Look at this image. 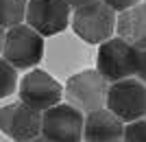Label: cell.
<instances>
[{"label": "cell", "mask_w": 146, "mask_h": 142, "mask_svg": "<svg viewBox=\"0 0 146 142\" xmlns=\"http://www.w3.org/2000/svg\"><path fill=\"white\" fill-rule=\"evenodd\" d=\"M44 57V37L33 31L29 24H18L5 29V44H2V59L11 63L15 70L35 68Z\"/></svg>", "instance_id": "obj_1"}, {"label": "cell", "mask_w": 146, "mask_h": 142, "mask_svg": "<svg viewBox=\"0 0 146 142\" xmlns=\"http://www.w3.org/2000/svg\"><path fill=\"white\" fill-rule=\"evenodd\" d=\"M70 24L85 44H103L116 31V11L103 0H96L74 9Z\"/></svg>", "instance_id": "obj_2"}, {"label": "cell", "mask_w": 146, "mask_h": 142, "mask_svg": "<svg viewBox=\"0 0 146 142\" xmlns=\"http://www.w3.org/2000/svg\"><path fill=\"white\" fill-rule=\"evenodd\" d=\"M96 70L109 83L120 79L135 77L137 70V48L124 42L122 37H109L98 44L96 55Z\"/></svg>", "instance_id": "obj_3"}, {"label": "cell", "mask_w": 146, "mask_h": 142, "mask_svg": "<svg viewBox=\"0 0 146 142\" xmlns=\"http://www.w3.org/2000/svg\"><path fill=\"white\" fill-rule=\"evenodd\" d=\"M105 107L122 123H133L146 116V85L140 79H120L109 83Z\"/></svg>", "instance_id": "obj_4"}, {"label": "cell", "mask_w": 146, "mask_h": 142, "mask_svg": "<svg viewBox=\"0 0 146 142\" xmlns=\"http://www.w3.org/2000/svg\"><path fill=\"white\" fill-rule=\"evenodd\" d=\"M107 90H109V81L103 79L98 70H81L68 79L63 94L72 107L87 114V111L105 107Z\"/></svg>", "instance_id": "obj_5"}, {"label": "cell", "mask_w": 146, "mask_h": 142, "mask_svg": "<svg viewBox=\"0 0 146 142\" xmlns=\"http://www.w3.org/2000/svg\"><path fill=\"white\" fill-rule=\"evenodd\" d=\"M83 118L70 103H57L42 111L39 136L48 142H83Z\"/></svg>", "instance_id": "obj_6"}, {"label": "cell", "mask_w": 146, "mask_h": 142, "mask_svg": "<svg viewBox=\"0 0 146 142\" xmlns=\"http://www.w3.org/2000/svg\"><path fill=\"white\" fill-rule=\"evenodd\" d=\"M72 18V7L63 0H26L24 22L42 37L66 31Z\"/></svg>", "instance_id": "obj_7"}, {"label": "cell", "mask_w": 146, "mask_h": 142, "mask_svg": "<svg viewBox=\"0 0 146 142\" xmlns=\"http://www.w3.org/2000/svg\"><path fill=\"white\" fill-rule=\"evenodd\" d=\"M18 94L20 101L26 103L29 107L37 111H46L48 107L61 103L63 99V85L55 77H50L46 70H31L29 74L22 77V81H18Z\"/></svg>", "instance_id": "obj_8"}, {"label": "cell", "mask_w": 146, "mask_h": 142, "mask_svg": "<svg viewBox=\"0 0 146 142\" xmlns=\"http://www.w3.org/2000/svg\"><path fill=\"white\" fill-rule=\"evenodd\" d=\"M42 111L29 107L26 103H11L0 107V131L13 142H29L39 136Z\"/></svg>", "instance_id": "obj_9"}, {"label": "cell", "mask_w": 146, "mask_h": 142, "mask_svg": "<svg viewBox=\"0 0 146 142\" xmlns=\"http://www.w3.org/2000/svg\"><path fill=\"white\" fill-rule=\"evenodd\" d=\"M124 123L107 107L87 111L83 118V140L85 142H122Z\"/></svg>", "instance_id": "obj_10"}, {"label": "cell", "mask_w": 146, "mask_h": 142, "mask_svg": "<svg viewBox=\"0 0 146 142\" xmlns=\"http://www.w3.org/2000/svg\"><path fill=\"white\" fill-rule=\"evenodd\" d=\"M116 31L118 37H122L137 50L146 48V2H137L118 13Z\"/></svg>", "instance_id": "obj_11"}, {"label": "cell", "mask_w": 146, "mask_h": 142, "mask_svg": "<svg viewBox=\"0 0 146 142\" xmlns=\"http://www.w3.org/2000/svg\"><path fill=\"white\" fill-rule=\"evenodd\" d=\"M26 0H0V26L11 29L24 22Z\"/></svg>", "instance_id": "obj_12"}, {"label": "cell", "mask_w": 146, "mask_h": 142, "mask_svg": "<svg viewBox=\"0 0 146 142\" xmlns=\"http://www.w3.org/2000/svg\"><path fill=\"white\" fill-rule=\"evenodd\" d=\"M18 90V70L0 57V99L11 96Z\"/></svg>", "instance_id": "obj_13"}, {"label": "cell", "mask_w": 146, "mask_h": 142, "mask_svg": "<svg viewBox=\"0 0 146 142\" xmlns=\"http://www.w3.org/2000/svg\"><path fill=\"white\" fill-rule=\"evenodd\" d=\"M122 142H146V120H133L124 125Z\"/></svg>", "instance_id": "obj_14"}, {"label": "cell", "mask_w": 146, "mask_h": 142, "mask_svg": "<svg viewBox=\"0 0 146 142\" xmlns=\"http://www.w3.org/2000/svg\"><path fill=\"white\" fill-rule=\"evenodd\" d=\"M135 77L146 85V48L137 50V70H135Z\"/></svg>", "instance_id": "obj_15"}, {"label": "cell", "mask_w": 146, "mask_h": 142, "mask_svg": "<svg viewBox=\"0 0 146 142\" xmlns=\"http://www.w3.org/2000/svg\"><path fill=\"white\" fill-rule=\"evenodd\" d=\"M107 7H111L116 13H120V11H124V9H129V7H133V5H137V2H142V0H103Z\"/></svg>", "instance_id": "obj_16"}, {"label": "cell", "mask_w": 146, "mask_h": 142, "mask_svg": "<svg viewBox=\"0 0 146 142\" xmlns=\"http://www.w3.org/2000/svg\"><path fill=\"white\" fill-rule=\"evenodd\" d=\"M63 2H68V7H72V9H79V7H85L90 2H96V0H63Z\"/></svg>", "instance_id": "obj_17"}, {"label": "cell", "mask_w": 146, "mask_h": 142, "mask_svg": "<svg viewBox=\"0 0 146 142\" xmlns=\"http://www.w3.org/2000/svg\"><path fill=\"white\" fill-rule=\"evenodd\" d=\"M2 44H5V29L0 26V55H2Z\"/></svg>", "instance_id": "obj_18"}, {"label": "cell", "mask_w": 146, "mask_h": 142, "mask_svg": "<svg viewBox=\"0 0 146 142\" xmlns=\"http://www.w3.org/2000/svg\"><path fill=\"white\" fill-rule=\"evenodd\" d=\"M29 142H48V140H44L42 136H37V138H33V140H29Z\"/></svg>", "instance_id": "obj_19"}, {"label": "cell", "mask_w": 146, "mask_h": 142, "mask_svg": "<svg viewBox=\"0 0 146 142\" xmlns=\"http://www.w3.org/2000/svg\"><path fill=\"white\" fill-rule=\"evenodd\" d=\"M144 2H146V0H144Z\"/></svg>", "instance_id": "obj_20"}]
</instances>
